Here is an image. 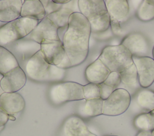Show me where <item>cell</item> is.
<instances>
[{
  "label": "cell",
  "instance_id": "obj_40",
  "mask_svg": "<svg viewBox=\"0 0 154 136\" xmlns=\"http://www.w3.org/2000/svg\"><path fill=\"white\" fill-rule=\"evenodd\" d=\"M152 134H153V136H154V130H153V131H152Z\"/></svg>",
  "mask_w": 154,
  "mask_h": 136
},
{
  "label": "cell",
  "instance_id": "obj_22",
  "mask_svg": "<svg viewBox=\"0 0 154 136\" xmlns=\"http://www.w3.org/2000/svg\"><path fill=\"white\" fill-rule=\"evenodd\" d=\"M103 102L104 101L101 98L85 99V104L82 109L84 115L87 117H94L103 114Z\"/></svg>",
  "mask_w": 154,
  "mask_h": 136
},
{
  "label": "cell",
  "instance_id": "obj_8",
  "mask_svg": "<svg viewBox=\"0 0 154 136\" xmlns=\"http://www.w3.org/2000/svg\"><path fill=\"white\" fill-rule=\"evenodd\" d=\"M131 104V95L124 88H117L103 102V114L118 116L123 114Z\"/></svg>",
  "mask_w": 154,
  "mask_h": 136
},
{
  "label": "cell",
  "instance_id": "obj_35",
  "mask_svg": "<svg viewBox=\"0 0 154 136\" xmlns=\"http://www.w3.org/2000/svg\"><path fill=\"white\" fill-rule=\"evenodd\" d=\"M3 75H2V74H0V96H1V95L2 93H3L4 92L3 91V90L2 89V88H1V80L2 78L3 77Z\"/></svg>",
  "mask_w": 154,
  "mask_h": 136
},
{
  "label": "cell",
  "instance_id": "obj_7",
  "mask_svg": "<svg viewBox=\"0 0 154 136\" xmlns=\"http://www.w3.org/2000/svg\"><path fill=\"white\" fill-rule=\"evenodd\" d=\"M4 47L14 55L19 66L23 70L27 62L41 49L40 44L25 38L10 43Z\"/></svg>",
  "mask_w": 154,
  "mask_h": 136
},
{
  "label": "cell",
  "instance_id": "obj_25",
  "mask_svg": "<svg viewBox=\"0 0 154 136\" xmlns=\"http://www.w3.org/2000/svg\"><path fill=\"white\" fill-rule=\"evenodd\" d=\"M121 81L126 85H134L138 80L137 70L134 64L120 72Z\"/></svg>",
  "mask_w": 154,
  "mask_h": 136
},
{
  "label": "cell",
  "instance_id": "obj_33",
  "mask_svg": "<svg viewBox=\"0 0 154 136\" xmlns=\"http://www.w3.org/2000/svg\"><path fill=\"white\" fill-rule=\"evenodd\" d=\"M136 136H153L150 131H141Z\"/></svg>",
  "mask_w": 154,
  "mask_h": 136
},
{
  "label": "cell",
  "instance_id": "obj_2",
  "mask_svg": "<svg viewBox=\"0 0 154 136\" xmlns=\"http://www.w3.org/2000/svg\"><path fill=\"white\" fill-rule=\"evenodd\" d=\"M24 70L31 79L37 81L61 80L64 78L66 72L65 69L49 64L41 50L27 62Z\"/></svg>",
  "mask_w": 154,
  "mask_h": 136
},
{
  "label": "cell",
  "instance_id": "obj_20",
  "mask_svg": "<svg viewBox=\"0 0 154 136\" xmlns=\"http://www.w3.org/2000/svg\"><path fill=\"white\" fill-rule=\"evenodd\" d=\"M46 17L45 8L39 0L23 1L20 17L32 19L40 21Z\"/></svg>",
  "mask_w": 154,
  "mask_h": 136
},
{
  "label": "cell",
  "instance_id": "obj_16",
  "mask_svg": "<svg viewBox=\"0 0 154 136\" xmlns=\"http://www.w3.org/2000/svg\"><path fill=\"white\" fill-rule=\"evenodd\" d=\"M110 72L109 69L97 58L87 67L85 75L89 83L99 84L105 81Z\"/></svg>",
  "mask_w": 154,
  "mask_h": 136
},
{
  "label": "cell",
  "instance_id": "obj_4",
  "mask_svg": "<svg viewBox=\"0 0 154 136\" xmlns=\"http://www.w3.org/2000/svg\"><path fill=\"white\" fill-rule=\"evenodd\" d=\"M39 22L32 19L19 17L4 24L0 28V46H5L26 37L37 26Z\"/></svg>",
  "mask_w": 154,
  "mask_h": 136
},
{
  "label": "cell",
  "instance_id": "obj_6",
  "mask_svg": "<svg viewBox=\"0 0 154 136\" xmlns=\"http://www.w3.org/2000/svg\"><path fill=\"white\" fill-rule=\"evenodd\" d=\"M49 95L51 102L56 105L67 101L82 100L84 99L83 85L73 81L55 84L51 87Z\"/></svg>",
  "mask_w": 154,
  "mask_h": 136
},
{
  "label": "cell",
  "instance_id": "obj_12",
  "mask_svg": "<svg viewBox=\"0 0 154 136\" xmlns=\"http://www.w3.org/2000/svg\"><path fill=\"white\" fill-rule=\"evenodd\" d=\"M40 45V50L45 59L51 65H58L66 54L63 43L60 40L45 41Z\"/></svg>",
  "mask_w": 154,
  "mask_h": 136
},
{
  "label": "cell",
  "instance_id": "obj_11",
  "mask_svg": "<svg viewBox=\"0 0 154 136\" xmlns=\"http://www.w3.org/2000/svg\"><path fill=\"white\" fill-rule=\"evenodd\" d=\"M26 81V73L18 66L4 74L1 86L4 92H17L25 86Z\"/></svg>",
  "mask_w": 154,
  "mask_h": 136
},
{
  "label": "cell",
  "instance_id": "obj_28",
  "mask_svg": "<svg viewBox=\"0 0 154 136\" xmlns=\"http://www.w3.org/2000/svg\"><path fill=\"white\" fill-rule=\"evenodd\" d=\"M99 89H100V98L103 101L106 100L112 93V92L116 89L112 87H111L104 83L98 84Z\"/></svg>",
  "mask_w": 154,
  "mask_h": 136
},
{
  "label": "cell",
  "instance_id": "obj_10",
  "mask_svg": "<svg viewBox=\"0 0 154 136\" xmlns=\"http://www.w3.org/2000/svg\"><path fill=\"white\" fill-rule=\"evenodd\" d=\"M132 60L140 86L144 88L149 87L154 81V59L149 56H132Z\"/></svg>",
  "mask_w": 154,
  "mask_h": 136
},
{
  "label": "cell",
  "instance_id": "obj_23",
  "mask_svg": "<svg viewBox=\"0 0 154 136\" xmlns=\"http://www.w3.org/2000/svg\"><path fill=\"white\" fill-rule=\"evenodd\" d=\"M137 102L141 108L149 113L154 110V92L144 89L138 92Z\"/></svg>",
  "mask_w": 154,
  "mask_h": 136
},
{
  "label": "cell",
  "instance_id": "obj_39",
  "mask_svg": "<svg viewBox=\"0 0 154 136\" xmlns=\"http://www.w3.org/2000/svg\"><path fill=\"white\" fill-rule=\"evenodd\" d=\"M153 59H154V47L153 49Z\"/></svg>",
  "mask_w": 154,
  "mask_h": 136
},
{
  "label": "cell",
  "instance_id": "obj_36",
  "mask_svg": "<svg viewBox=\"0 0 154 136\" xmlns=\"http://www.w3.org/2000/svg\"><path fill=\"white\" fill-rule=\"evenodd\" d=\"M9 119L10 120H15V117L13 116V115H9Z\"/></svg>",
  "mask_w": 154,
  "mask_h": 136
},
{
  "label": "cell",
  "instance_id": "obj_30",
  "mask_svg": "<svg viewBox=\"0 0 154 136\" xmlns=\"http://www.w3.org/2000/svg\"><path fill=\"white\" fill-rule=\"evenodd\" d=\"M110 26L112 32L115 34H118L121 32L122 29L120 27V23L117 20L113 19H110Z\"/></svg>",
  "mask_w": 154,
  "mask_h": 136
},
{
  "label": "cell",
  "instance_id": "obj_31",
  "mask_svg": "<svg viewBox=\"0 0 154 136\" xmlns=\"http://www.w3.org/2000/svg\"><path fill=\"white\" fill-rule=\"evenodd\" d=\"M9 119V115L0 108V126H3L5 125Z\"/></svg>",
  "mask_w": 154,
  "mask_h": 136
},
{
  "label": "cell",
  "instance_id": "obj_29",
  "mask_svg": "<svg viewBox=\"0 0 154 136\" xmlns=\"http://www.w3.org/2000/svg\"><path fill=\"white\" fill-rule=\"evenodd\" d=\"M57 67L60 68H61V69H67V68H69L70 67H72V62H71V61L69 57V56L67 55V53L65 55L63 61L61 62V63L57 65Z\"/></svg>",
  "mask_w": 154,
  "mask_h": 136
},
{
  "label": "cell",
  "instance_id": "obj_3",
  "mask_svg": "<svg viewBox=\"0 0 154 136\" xmlns=\"http://www.w3.org/2000/svg\"><path fill=\"white\" fill-rule=\"evenodd\" d=\"M80 13L87 19L91 32H104L110 26V17L103 0H79Z\"/></svg>",
  "mask_w": 154,
  "mask_h": 136
},
{
  "label": "cell",
  "instance_id": "obj_14",
  "mask_svg": "<svg viewBox=\"0 0 154 136\" xmlns=\"http://www.w3.org/2000/svg\"><path fill=\"white\" fill-rule=\"evenodd\" d=\"M25 106L24 98L17 92H4L0 96V108L8 115L22 111Z\"/></svg>",
  "mask_w": 154,
  "mask_h": 136
},
{
  "label": "cell",
  "instance_id": "obj_37",
  "mask_svg": "<svg viewBox=\"0 0 154 136\" xmlns=\"http://www.w3.org/2000/svg\"><path fill=\"white\" fill-rule=\"evenodd\" d=\"M4 23H2V22H0V28H1V26H2L3 25H4Z\"/></svg>",
  "mask_w": 154,
  "mask_h": 136
},
{
  "label": "cell",
  "instance_id": "obj_9",
  "mask_svg": "<svg viewBox=\"0 0 154 136\" xmlns=\"http://www.w3.org/2000/svg\"><path fill=\"white\" fill-rule=\"evenodd\" d=\"M24 38L40 44L45 41L60 40L57 27L46 17L40 20L33 31Z\"/></svg>",
  "mask_w": 154,
  "mask_h": 136
},
{
  "label": "cell",
  "instance_id": "obj_24",
  "mask_svg": "<svg viewBox=\"0 0 154 136\" xmlns=\"http://www.w3.org/2000/svg\"><path fill=\"white\" fill-rule=\"evenodd\" d=\"M137 15L143 22H148L154 19V0L143 1L138 8Z\"/></svg>",
  "mask_w": 154,
  "mask_h": 136
},
{
  "label": "cell",
  "instance_id": "obj_38",
  "mask_svg": "<svg viewBox=\"0 0 154 136\" xmlns=\"http://www.w3.org/2000/svg\"><path fill=\"white\" fill-rule=\"evenodd\" d=\"M4 126H0V132H1V131L4 129Z\"/></svg>",
  "mask_w": 154,
  "mask_h": 136
},
{
  "label": "cell",
  "instance_id": "obj_18",
  "mask_svg": "<svg viewBox=\"0 0 154 136\" xmlns=\"http://www.w3.org/2000/svg\"><path fill=\"white\" fill-rule=\"evenodd\" d=\"M110 19H113L120 23L123 22L129 14V7L126 0L104 1Z\"/></svg>",
  "mask_w": 154,
  "mask_h": 136
},
{
  "label": "cell",
  "instance_id": "obj_26",
  "mask_svg": "<svg viewBox=\"0 0 154 136\" xmlns=\"http://www.w3.org/2000/svg\"><path fill=\"white\" fill-rule=\"evenodd\" d=\"M83 94L84 99L90 100L100 98V89L98 84L88 83L83 86Z\"/></svg>",
  "mask_w": 154,
  "mask_h": 136
},
{
  "label": "cell",
  "instance_id": "obj_41",
  "mask_svg": "<svg viewBox=\"0 0 154 136\" xmlns=\"http://www.w3.org/2000/svg\"><path fill=\"white\" fill-rule=\"evenodd\" d=\"M109 136H118V135H109Z\"/></svg>",
  "mask_w": 154,
  "mask_h": 136
},
{
  "label": "cell",
  "instance_id": "obj_34",
  "mask_svg": "<svg viewBox=\"0 0 154 136\" xmlns=\"http://www.w3.org/2000/svg\"><path fill=\"white\" fill-rule=\"evenodd\" d=\"M54 2L58 4H66L70 2V0H52Z\"/></svg>",
  "mask_w": 154,
  "mask_h": 136
},
{
  "label": "cell",
  "instance_id": "obj_17",
  "mask_svg": "<svg viewBox=\"0 0 154 136\" xmlns=\"http://www.w3.org/2000/svg\"><path fill=\"white\" fill-rule=\"evenodd\" d=\"M66 136H97L89 131L84 122L77 116L68 118L64 125Z\"/></svg>",
  "mask_w": 154,
  "mask_h": 136
},
{
  "label": "cell",
  "instance_id": "obj_5",
  "mask_svg": "<svg viewBox=\"0 0 154 136\" xmlns=\"http://www.w3.org/2000/svg\"><path fill=\"white\" fill-rule=\"evenodd\" d=\"M98 59L111 72L119 73L134 64L132 55L122 44L105 47Z\"/></svg>",
  "mask_w": 154,
  "mask_h": 136
},
{
  "label": "cell",
  "instance_id": "obj_15",
  "mask_svg": "<svg viewBox=\"0 0 154 136\" xmlns=\"http://www.w3.org/2000/svg\"><path fill=\"white\" fill-rule=\"evenodd\" d=\"M23 1L0 0V22L7 23L20 17Z\"/></svg>",
  "mask_w": 154,
  "mask_h": 136
},
{
  "label": "cell",
  "instance_id": "obj_1",
  "mask_svg": "<svg viewBox=\"0 0 154 136\" xmlns=\"http://www.w3.org/2000/svg\"><path fill=\"white\" fill-rule=\"evenodd\" d=\"M91 32L89 22L81 13L70 16L62 42L72 67L80 65L87 58Z\"/></svg>",
  "mask_w": 154,
  "mask_h": 136
},
{
  "label": "cell",
  "instance_id": "obj_19",
  "mask_svg": "<svg viewBox=\"0 0 154 136\" xmlns=\"http://www.w3.org/2000/svg\"><path fill=\"white\" fill-rule=\"evenodd\" d=\"M73 13L69 8H63L46 16L57 27L58 37L61 41L67 29L69 18Z\"/></svg>",
  "mask_w": 154,
  "mask_h": 136
},
{
  "label": "cell",
  "instance_id": "obj_27",
  "mask_svg": "<svg viewBox=\"0 0 154 136\" xmlns=\"http://www.w3.org/2000/svg\"><path fill=\"white\" fill-rule=\"evenodd\" d=\"M103 83L111 87L117 89V87L122 83L120 73L116 71L111 72Z\"/></svg>",
  "mask_w": 154,
  "mask_h": 136
},
{
  "label": "cell",
  "instance_id": "obj_21",
  "mask_svg": "<svg viewBox=\"0 0 154 136\" xmlns=\"http://www.w3.org/2000/svg\"><path fill=\"white\" fill-rule=\"evenodd\" d=\"M18 66L14 55L5 47L0 46V74L4 75Z\"/></svg>",
  "mask_w": 154,
  "mask_h": 136
},
{
  "label": "cell",
  "instance_id": "obj_32",
  "mask_svg": "<svg viewBox=\"0 0 154 136\" xmlns=\"http://www.w3.org/2000/svg\"><path fill=\"white\" fill-rule=\"evenodd\" d=\"M147 115L149 121L150 131H152L154 130V110L147 113Z\"/></svg>",
  "mask_w": 154,
  "mask_h": 136
},
{
  "label": "cell",
  "instance_id": "obj_13",
  "mask_svg": "<svg viewBox=\"0 0 154 136\" xmlns=\"http://www.w3.org/2000/svg\"><path fill=\"white\" fill-rule=\"evenodd\" d=\"M121 44L125 47L132 56H146L149 44L146 38L139 32H133L125 38Z\"/></svg>",
  "mask_w": 154,
  "mask_h": 136
}]
</instances>
